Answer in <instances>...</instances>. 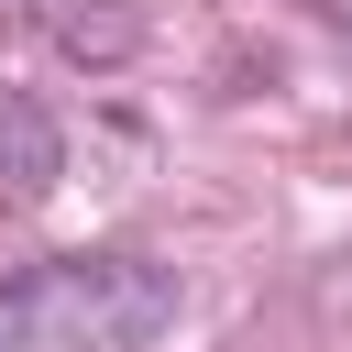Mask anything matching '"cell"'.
I'll return each mask as SVG.
<instances>
[{"label":"cell","mask_w":352,"mask_h":352,"mask_svg":"<svg viewBox=\"0 0 352 352\" xmlns=\"http://www.w3.org/2000/svg\"><path fill=\"white\" fill-rule=\"evenodd\" d=\"M44 187H55V121H44L22 88H0V198L33 209Z\"/></svg>","instance_id":"cell-3"},{"label":"cell","mask_w":352,"mask_h":352,"mask_svg":"<svg viewBox=\"0 0 352 352\" xmlns=\"http://www.w3.org/2000/svg\"><path fill=\"white\" fill-rule=\"evenodd\" d=\"M0 11H22L55 55H77V66H121L132 44H143V22H132V0H0Z\"/></svg>","instance_id":"cell-2"},{"label":"cell","mask_w":352,"mask_h":352,"mask_svg":"<svg viewBox=\"0 0 352 352\" xmlns=\"http://www.w3.org/2000/svg\"><path fill=\"white\" fill-rule=\"evenodd\" d=\"M319 11H330V22H341V33H352V0H319Z\"/></svg>","instance_id":"cell-4"},{"label":"cell","mask_w":352,"mask_h":352,"mask_svg":"<svg viewBox=\"0 0 352 352\" xmlns=\"http://www.w3.org/2000/svg\"><path fill=\"white\" fill-rule=\"evenodd\" d=\"M176 330V275L143 253H66L0 275V352H154Z\"/></svg>","instance_id":"cell-1"}]
</instances>
